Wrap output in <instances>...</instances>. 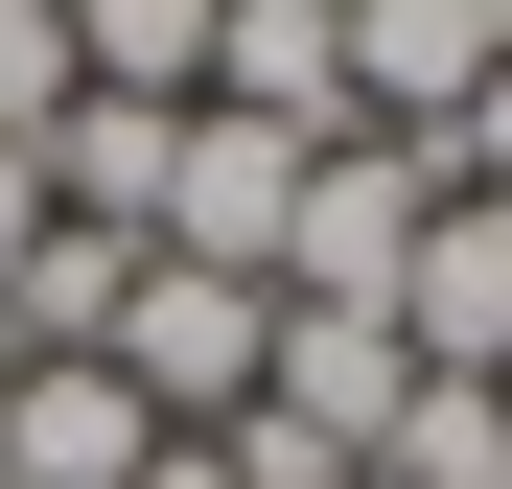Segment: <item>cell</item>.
<instances>
[{
  "mask_svg": "<svg viewBox=\"0 0 512 489\" xmlns=\"http://www.w3.org/2000/svg\"><path fill=\"white\" fill-rule=\"evenodd\" d=\"M256 350H280V303H256V280H187V257H140L117 280V396H140V420L163 443H210V420H256Z\"/></svg>",
  "mask_w": 512,
  "mask_h": 489,
  "instance_id": "obj_1",
  "label": "cell"
},
{
  "mask_svg": "<svg viewBox=\"0 0 512 489\" xmlns=\"http://www.w3.org/2000/svg\"><path fill=\"white\" fill-rule=\"evenodd\" d=\"M419 210H443V140H326L303 163V233H280V303H396Z\"/></svg>",
  "mask_w": 512,
  "mask_h": 489,
  "instance_id": "obj_2",
  "label": "cell"
},
{
  "mask_svg": "<svg viewBox=\"0 0 512 489\" xmlns=\"http://www.w3.org/2000/svg\"><path fill=\"white\" fill-rule=\"evenodd\" d=\"M187 117H256V140H303V163L373 140L350 117V0H210V94Z\"/></svg>",
  "mask_w": 512,
  "mask_h": 489,
  "instance_id": "obj_3",
  "label": "cell"
},
{
  "mask_svg": "<svg viewBox=\"0 0 512 489\" xmlns=\"http://www.w3.org/2000/svg\"><path fill=\"white\" fill-rule=\"evenodd\" d=\"M396 396H419L396 303H280V350H256V420H303L326 466H373V443H396Z\"/></svg>",
  "mask_w": 512,
  "mask_h": 489,
  "instance_id": "obj_4",
  "label": "cell"
},
{
  "mask_svg": "<svg viewBox=\"0 0 512 489\" xmlns=\"http://www.w3.org/2000/svg\"><path fill=\"white\" fill-rule=\"evenodd\" d=\"M280 233H303V140H256V117H187L163 257H187V280H256V303H280Z\"/></svg>",
  "mask_w": 512,
  "mask_h": 489,
  "instance_id": "obj_5",
  "label": "cell"
},
{
  "mask_svg": "<svg viewBox=\"0 0 512 489\" xmlns=\"http://www.w3.org/2000/svg\"><path fill=\"white\" fill-rule=\"evenodd\" d=\"M396 350H419V373H512V187H443V210H419Z\"/></svg>",
  "mask_w": 512,
  "mask_h": 489,
  "instance_id": "obj_6",
  "label": "cell"
},
{
  "mask_svg": "<svg viewBox=\"0 0 512 489\" xmlns=\"http://www.w3.org/2000/svg\"><path fill=\"white\" fill-rule=\"evenodd\" d=\"M489 47H512V0H350V117L373 140H443L489 94Z\"/></svg>",
  "mask_w": 512,
  "mask_h": 489,
  "instance_id": "obj_7",
  "label": "cell"
},
{
  "mask_svg": "<svg viewBox=\"0 0 512 489\" xmlns=\"http://www.w3.org/2000/svg\"><path fill=\"white\" fill-rule=\"evenodd\" d=\"M24 163H47V210H70V233L163 257V187H187V117H140V94H70V117L24 140Z\"/></svg>",
  "mask_w": 512,
  "mask_h": 489,
  "instance_id": "obj_8",
  "label": "cell"
},
{
  "mask_svg": "<svg viewBox=\"0 0 512 489\" xmlns=\"http://www.w3.org/2000/svg\"><path fill=\"white\" fill-rule=\"evenodd\" d=\"M163 420L94 373V350H47V373H0V489H140Z\"/></svg>",
  "mask_w": 512,
  "mask_h": 489,
  "instance_id": "obj_9",
  "label": "cell"
},
{
  "mask_svg": "<svg viewBox=\"0 0 512 489\" xmlns=\"http://www.w3.org/2000/svg\"><path fill=\"white\" fill-rule=\"evenodd\" d=\"M70 94L187 117V94H210V0H70Z\"/></svg>",
  "mask_w": 512,
  "mask_h": 489,
  "instance_id": "obj_10",
  "label": "cell"
},
{
  "mask_svg": "<svg viewBox=\"0 0 512 489\" xmlns=\"http://www.w3.org/2000/svg\"><path fill=\"white\" fill-rule=\"evenodd\" d=\"M70 117V0H0V140Z\"/></svg>",
  "mask_w": 512,
  "mask_h": 489,
  "instance_id": "obj_11",
  "label": "cell"
},
{
  "mask_svg": "<svg viewBox=\"0 0 512 489\" xmlns=\"http://www.w3.org/2000/svg\"><path fill=\"white\" fill-rule=\"evenodd\" d=\"M443 187H512V47H489V94L443 117Z\"/></svg>",
  "mask_w": 512,
  "mask_h": 489,
  "instance_id": "obj_12",
  "label": "cell"
},
{
  "mask_svg": "<svg viewBox=\"0 0 512 489\" xmlns=\"http://www.w3.org/2000/svg\"><path fill=\"white\" fill-rule=\"evenodd\" d=\"M24 257H47V163L0 140V280H24Z\"/></svg>",
  "mask_w": 512,
  "mask_h": 489,
  "instance_id": "obj_13",
  "label": "cell"
},
{
  "mask_svg": "<svg viewBox=\"0 0 512 489\" xmlns=\"http://www.w3.org/2000/svg\"><path fill=\"white\" fill-rule=\"evenodd\" d=\"M140 489H233V466H210V443H163V466H140Z\"/></svg>",
  "mask_w": 512,
  "mask_h": 489,
  "instance_id": "obj_14",
  "label": "cell"
},
{
  "mask_svg": "<svg viewBox=\"0 0 512 489\" xmlns=\"http://www.w3.org/2000/svg\"><path fill=\"white\" fill-rule=\"evenodd\" d=\"M0 373H24V350H0Z\"/></svg>",
  "mask_w": 512,
  "mask_h": 489,
  "instance_id": "obj_15",
  "label": "cell"
}]
</instances>
